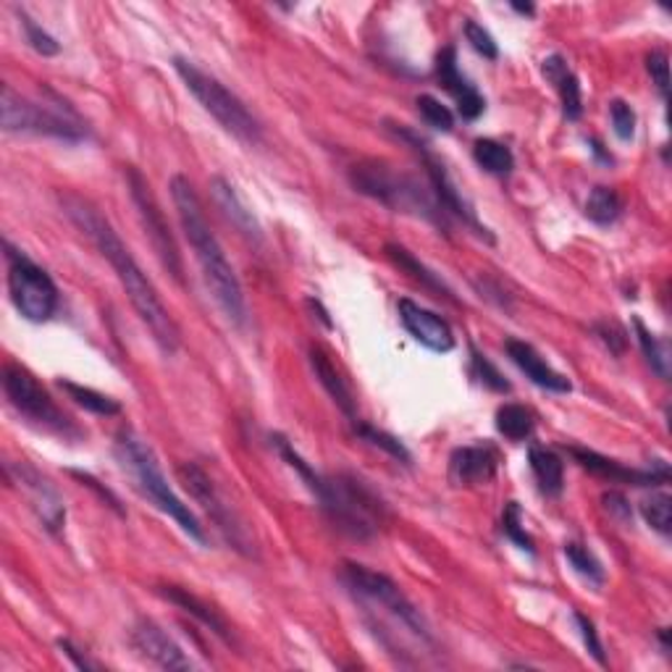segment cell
<instances>
[{
    "mask_svg": "<svg viewBox=\"0 0 672 672\" xmlns=\"http://www.w3.org/2000/svg\"><path fill=\"white\" fill-rule=\"evenodd\" d=\"M61 205L63 213L69 216V221L95 244V250H98L108 263H111L121 287H124L129 302H132L134 313L140 315L142 323H145V328L151 332L158 350L164 355L177 352L179 347H182V332H179L177 321L171 319L164 300H160L158 289L153 287L151 279H147V274L140 268V263L134 261L132 250H129L127 244L121 242V237L116 235L111 221H108L89 200H84L80 195H61Z\"/></svg>",
    "mask_w": 672,
    "mask_h": 672,
    "instance_id": "obj_1",
    "label": "cell"
},
{
    "mask_svg": "<svg viewBox=\"0 0 672 672\" xmlns=\"http://www.w3.org/2000/svg\"><path fill=\"white\" fill-rule=\"evenodd\" d=\"M171 200L177 205L179 224L190 242L192 252H195V261L203 271V279L208 284L213 300L221 308V313L229 319L235 326H244L248 323V300H244V289L239 284V276L231 261L226 257V252L218 242V237L213 235L208 218H205L203 203H200L195 187L187 177H173L171 184Z\"/></svg>",
    "mask_w": 672,
    "mask_h": 672,
    "instance_id": "obj_2",
    "label": "cell"
},
{
    "mask_svg": "<svg viewBox=\"0 0 672 672\" xmlns=\"http://www.w3.org/2000/svg\"><path fill=\"white\" fill-rule=\"evenodd\" d=\"M350 182L360 195L376 200L386 208L397 213H410V216L423 218L434 224L444 235H449V218L436 203L434 192L429 184H420V179L410 173L397 171L384 160H360L352 166Z\"/></svg>",
    "mask_w": 672,
    "mask_h": 672,
    "instance_id": "obj_3",
    "label": "cell"
},
{
    "mask_svg": "<svg viewBox=\"0 0 672 672\" xmlns=\"http://www.w3.org/2000/svg\"><path fill=\"white\" fill-rule=\"evenodd\" d=\"M116 457H119L121 468L132 476L134 487L140 489V494L145 496L147 502L155 504L164 515H168V518L177 523L190 539H195L197 544H205V541H208L203 523L195 518L190 504H184L177 496V491L168 487L164 470H160L158 457H155L151 444L142 442L134 431L124 429L119 436H116Z\"/></svg>",
    "mask_w": 672,
    "mask_h": 672,
    "instance_id": "obj_4",
    "label": "cell"
},
{
    "mask_svg": "<svg viewBox=\"0 0 672 672\" xmlns=\"http://www.w3.org/2000/svg\"><path fill=\"white\" fill-rule=\"evenodd\" d=\"M310 494L319 500L328 523L350 539L368 541L381 531L386 518L384 502L365 481L355 476H319Z\"/></svg>",
    "mask_w": 672,
    "mask_h": 672,
    "instance_id": "obj_5",
    "label": "cell"
},
{
    "mask_svg": "<svg viewBox=\"0 0 672 672\" xmlns=\"http://www.w3.org/2000/svg\"><path fill=\"white\" fill-rule=\"evenodd\" d=\"M0 124L9 134H40L69 145L89 137L87 121L61 95L53 93V103H35L22 98L9 84H3L0 93Z\"/></svg>",
    "mask_w": 672,
    "mask_h": 672,
    "instance_id": "obj_6",
    "label": "cell"
},
{
    "mask_svg": "<svg viewBox=\"0 0 672 672\" xmlns=\"http://www.w3.org/2000/svg\"><path fill=\"white\" fill-rule=\"evenodd\" d=\"M341 584L350 588V593L360 604L389 617L394 625L410 633L412 638L423 644L434 641L425 617L420 615L418 607L405 597L403 588L394 584L389 575L371 571V567L360 565V562H345L341 565Z\"/></svg>",
    "mask_w": 672,
    "mask_h": 672,
    "instance_id": "obj_7",
    "label": "cell"
},
{
    "mask_svg": "<svg viewBox=\"0 0 672 672\" xmlns=\"http://www.w3.org/2000/svg\"><path fill=\"white\" fill-rule=\"evenodd\" d=\"M173 69H177L184 87L195 95L200 106H203L226 132L235 134L237 140L248 142V145H257V142L263 140L261 121L252 116L250 108L244 106L224 82H218L216 76H211L208 71H203L197 63L187 61L182 56L173 58Z\"/></svg>",
    "mask_w": 672,
    "mask_h": 672,
    "instance_id": "obj_8",
    "label": "cell"
},
{
    "mask_svg": "<svg viewBox=\"0 0 672 672\" xmlns=\"http://www.w3.org/2000/svg\"><path fill=\"white\" fill-rule=\"evenodd\" d=\"M3 250L5 266H9V295L19 315L32 323L53 319L58 310V287L53 276L43 266H37L22 250H16L9 239L3 242Z\"/></svg>",
    "mask_w": 672,
    "mask_h": 672,
    "instance_id": "obj_9",
    "label": "cell"
},
{
    "mask_svg": "<svg viewBox=\"0 0 672 672\" xmlns=\"http://www.w3.org/2000/svg\"><path fill=\"white\" fill-rule=\"evenodd\" d=\"M0 381H3V394L9 405L19 416L35 423L37 429H45L63 439L80 436V429L71 423V418L53 403V397L43 389L40 381L32 376L27 368L16 363L3 365V379Z\"/></svg>",
    "mask_w": 672,
    "mask_h": 672,
    "instance_id": "obj_10",
    "label": "cell"
},
{
    "mask_svg": "<svg viewBox=\"0 0 672 672\" xmlns=\"http://www.w3.org/2000/svg\"><path fill=\"white\" fill-rule=\"evenodd\" d=\"M392 132L397 134L399 140H405L407 145H410L412 151L418 153L420 164H423V168H425V177H429L431 192H434L436 203L442 205V211L447 213L449 221H452V218H457V221H463V226L473 229V235L483 237L489 244H494V237H491V231L481 221H478L473 205L465 200L463 192L457 190V184L452 182L447 166H444L442 160L436 158V153L431 151L429 142H425L423 137H420V134H416L410 127H405V124H392Z\"/></svg>",
    "mask_w": 672,
    "mask_h": 672,
    "instance_id": "obj_11",
    "label": "cell"
},
{
    "mask_svg": "<svg viewBox=\"0 0 672 672\" xmlns=\"http://www.w3.org/2000/svg\"><path fill=\"white\" fill-rule=\"evenodd\" d=\"M127 184H129V197H132L134 208H137L142 229H145V237L151 239L160 266H164L179 284H184L182 252H179L177 239H173L171 229H168L164 211H160L158 200H155L151 184H147V179L142 177L140 168L134 166L127 168Z\"/></svg>",
    "mask_w": 672,
    "mask_h": 672,
    "instance_id": "obj_12",
    "label": "cell"
},
{
    "mask_svg": "<svg viewBox=\"0 0 672 672\" xmlns=\"http://www.w3.org/2000/svg\"><path fill=\"white\" fill-rule=\"evenodd\" d=\"M177 473H179V481L184 483V489L190 491L192 500H195L200 507L208 513V518L216 523L218 531L229 539V544L235 547L237 552H242L244 557H252V554H255V544H252L248 526H244V520L235 513V507L226 504L224 494L216 489L213 478L205 473L197 463L179 465Z\"/></svg>",
    "mask_w": 672,
    "mask_h": 672,
    "instance_id": "obj_13",
    "label": "cell"
},
{
    "mask_svg": "<svg viewBox=\"0 0 672 672\" xmlns=\"http://www.w3.org/2000/svg\"><path fill=\"white\" fill-rule=\"evenodd\" d=\"M5 476L11 478V483L27 496L32 513L37 515V520L43 523L45 531L58 533L67 523V504H63L61 494L50 487L48 478H43L35 468H29L27 463H14L5 465Z\"/></svg>",
    "mask_w": 672,
    "mask_h": 672,
    "instance_id": "obj_14",
    "label": "cell"
},
{
    "mask_svg": "<svg viewBox=\"0 0 672 672\" xmlns=\"http://www.w3.org/2000/svg\"><path fill=\"white\" fill-rule=\"evenodd\" d=\"M573 455V460L580 465V468L588 470L591 476L604 478L610 483H623V487H662V483L670 481V465L664 460H657L651 468H631V465H623L612 457L599 455V452L586 449V447H571L567 449Z\"/></svg>",
    "mask_w": 672,
    "mask_h": 672,
    "instance_id": "obj_15",
    "label": "cell"
},
{
    "mask_svg": "<svg viewBox=\"0 0 672 672\" xmlns=\"http://www.w3.org/2000/svg\"><path fill=\"white\" fill-rule=\"evenodd\" d=\"M129 644L134 655L160 670H192V659L184 655L182 646L173 641L168 633L153 620H137L129 631Z\"/></svg>",
    "mask_w": 672,
    "mask_h": 672,
    "instance_id": "obj_16",
    "label": "cell"
},
{
    "mask_svg": "<svg viewBox=\"0 0 672 672\" xmlns=\"http://www.w3.org/2000/svg\"><path fill=\"white\" fill-rule=\"evenodd\" d=\"M397 310L407 334H410L418 345H423L425 350L442 355L455 350V332H452L449 323L439 313H434V310L418 305V302L407 300V297L397 302Z\"/></svg>",
    "mask_w": 672,
    "mask_h": 672,
    "instance_id": "obj_17",
    "label": "cell"
},
{
    "mask_svg": "<svg viewBox=\"0 0 672 672\" xmlns=\"http://www.w3.org/2000/svg\"><path fill=\"white\" fill-rule=\"evenodd\" d=\"M436 80L444 89H447L452 98H455L457 113H460L465 121L481 119V113L487 111V100H483V95L478 93L476 84L463 74L460 67H457V48H455V45H447V48L439 50Z\"/></svg>",
    "mask_w": 672,
    "mask_h": 672,
    "instance_id": "obj_18",
    "label": "cell"
},
{
    "mask_svg": "<svg viewBox=\"0 0 672 672\" xmlns=\"http://www.w3.org/2000/svg\"><path fill=\"white\" fill-rule=\"evenodd\" d=\"M500 468V452L491 444L457 447L449 455V481L455 487H487Z\"/></svg>",
    "mask_w": 672,
    "mask_h": 672,
    "instance_id": "obj_19",
    "label": "cell"
},
{
    "mask_svg": "<svg viewBox=\"0 0 672 672\" xmlns=\"http://www.w3.org/2000/svg\"><path fill=\"white\" fill-rule=\"evenodd\" d=\"M504 352H507V358L513 360V363L520 368V373H526V379L539 386V389H547L554 394H567L573 389L567 376H562L560 371H554V368L547 363L544 355L536 350L533 345H528V341L507 339L504 341Z\"/></svg>",
    "mask_w": 672,
    "mask_h": 672,
    "instance_id": "obj_20",
    "label": "cell"
},
{
    "mask_svg": "<svg viewBox=\"0 0 672 672\" xmlns=\"http://www.w3.org/2000/svg\"><path fill=\"white\" fill-rule=\"evenodd\" d=\"M211 195L216 200V205L221 208V213L229 218L231 226L239 231L242 237H248L250 242L263 244V226L257 224L255 213L250 211V205L244 203V197L239 195L237 187L231 182H226L224 177H213L211 179Z\"/></svg>",
    "mask_w": 672,
    "mask_h": 672,
    "instance_id": "obj_21",
    "label": "cell"
},
{
    "mask_svg": "<svg viewBox=\"0 0 672 672\" xmlns=\"http://www.w3.org/2000/svg\"><path fill=\"white\" fill-rule=\"evenodd\" d=\"M308 358H310V368H313L315 379H319V384L326 389L328 397L334 399V405L339 407V410L355 423V420H358V399H355L350 384H347V379L341 376L339 368L334 365L332 355L323 350V347L313 345L310 347Z\"/></svg>",
    "mask_w": 672,
    "mask_h": 672,
    "instance_id": "obj_22",
    "label": "cell"
},
{
    "mask_svg": "<svg viewBox=\"0 0 672 672\" xmlns=\"http://www.w3.org/2000/svg\"><path fill=\"white\" fill-rule=\"evenodd\" d=\"M541 74L547 76V82L554 84L557 89L562 113L567 121H578L584 116V95H580V82L575 76V71L567 67V61L560 53L547 56L541 61Z\"/></svg>",
    "mask_w": 672,
    "mask_h": 672,
    "instance_id": "obj_23",
    "label": "cell"
},
{
    "mask_svg": "<svg viewBox=\"0 0 672 672\" xmlns=\"http://www.w3.org/2000/svg\"><path fill=\"white\" fill-rule=\"evenodd\" d=\"M158 593L164 599H168L171 604H177L179 610H184L187 615L200 620V623H203L205 628H211V633H216L221 641H226V644L235 641V638H231L229 625H226V620L218 615V612L213 610L208 602H203V599L195 597V593H190L187 588H179V586H160Z\"/></svg>",
    "mask_w": 672,
    "mask_h": 672,
    "instance_id": "obj_24",
    "label": "cell"
},
{
    "mask_svg": "<svg viewBox=\"0 0 672 672\" xmlns=\"http://www.w3.org/2000/svg\"><path fill=\"white\" fill-rule=\"evenodd\" d=\"M384 250H386V255H389V261L394 263V266H397L399 271H405L410 279H416L420 287L425 289V292H431L434 297H444V300H449V302H457L455 292H452L447 284L442 281V276L434 274V271L425 266V263H420L410 250L403 248V244H394V242L386 244Z\"/></svg>",
    "mask_w": 672,
    "mask_h": 672,
    "instance_id": "obj_25",
    "label": "cell"
},
{
    "mask_svg": "<svg viewBox=\"0 0 672 672\" xmlns=\"http://www.w3.org/2000/svg\"><path fill=\"white\" fill-rule=\"evenodd\" d=\"M528 465H531V473L539 483V491L544 496H560L565 491V463L554 449L533 444L528 449Z\"/></svg>",
    "mask_w": 672,
    "mask_h": 672,
    "instance_id": "obj_26",
    "label": "cell"
},
{
    "mask_svg": "<svg viewBox=\"0 0 672 672\" xmlns=\"http://www.w3.org/2000/svg\"><path fill=\"white\" fill-rule=\"evenodd\" d=\"M536 418L528 407L518 403H507L496 410V431L509 442H526L533 436Z\"/></svg>",
    "mask_w": 672,
    "mask_h": 672,
    "instance_id": "obj_27",
    "label": "cell"
},
{
    "mask_svg": "<svg viewBox=\"0 0 672 672\" xmlns=\"http://www.w3.org/2000/svg\"><path fill=\"white\" fill-rule=\"evenodd\" d=\"M473 158L483 171L491 173V177H509L515 168L513 151H509L504 142H496L489 137L473 142Z\"/></svg>",
    "mask_w": 672,
    "mask_h": 672,
    "instance_id": "obj_28",
    "label": "cell"
},
{
    "mask_svg": "<svg viewBox=\"0 0 672 672\" xmlns=\"http://www.w3.org/2000/svg\"><path fill=\"white\" fill-rule=\"evenodd\" d=\"M58 389L67 392L71 403L84 407V410L93 412V416L111 418V416H119V412H121V405L116 403L113 397H108V394H103V392L89 389V386H82V384H74V381L61 379V381H58Z\"/></svg>",
    "mask_w": 672,
    "mask_h": 672,
    "instance_id": "obj_29",
    "label": "cell"
},
{
    "mask_svg": "<svg viewBox=\"0 0 672 672\" xmlns=\"http://www.w3.org/2000/svg\"><path fill=\"white\" fill-rule=\"evenodd\" d=\"M586 216L599 226L615 224L623 216V197L617 195L615 187H593L586 200Z\"/></svg>",
    "mask_w": 672,
    "mask_h": 672,
    "instance_id": "obj_30",
    "label": "cell"
},
{
    "mask_svg": "<svg viewBox=\"0 0 672 672\" xmlns=\"http://www.w3.org/2000/svg\"><path fill=\"white\" fill-rule=\"evenodd\" d=\"M633 328H636V339H638V347H641L646 363L651 365V371H655L659 379L668 381L670 379V350H668V341L659 339L657 334H651L649 328L644 326L641 319H633Z\"/></svg>",
    "mask_w": 672,
    "mask_h": 672,
    "instance_id": "obj_31",
    "label": "cell"
},
{
    "mask_svg": "<svg viewBox=\"0 0 672 672\" xmlns=\"http://www.w3.org/2000/svg\"><path fill=\"white\" fill-rule=\"evenodd\" d=\"M565 557L571 562V567L580 578H586L588 584L602 588L604 586V565L599 562L597 554L591 552L586 544L580 541H567L565 544Z\"/></svg>",
    "mask_w": 672,
    "mask_h": 672,
    "instance_id": "obj_32",
    "label": "cell"
},
{
    "mask_svg": "<svg viewBox=\"0 0 672 672\" xmlns=\"http://www.w3.org/2000/svg\"><path fill=\"white\" fill-rule=\"evenodd\" d=\"M355 436H360L363 442L371 444V447H379L381 452H386V455L394 457V460L399 463H412V455L407 452V447L403 442H399L397 436L386 434V431L376 429V425L371 423H360V420H355Z\"/></svg>",
    "mask_w": 672,
    "mask_h": 672,
    "instance_id": "obj_33",
    "label": "cell"
},
{
    "mask_svg": "<svg viewBox=\"0 0 672 672\" xmlns=\"http://www.w3.org/2000/svg\"><path fill=\"white\" fill-rule=\"evenodd\" d=\"M641 515L657 533L670 536V531H672V500H670V494H664V491H655L651 496H646V500L641 502Z\"/></svg>",
    "mask_w": 672,
    "mask_h": 672,
    "instance_id": "obj_34",
    "label": "cell"
},
{
    "mask_svg": "<svg viewBox=\"0 0 672 672\" xmlns=\"http://www.w3.org/2000/svg\"><path fill=\"white\" fill-rule=\"evenodd\" d=\"M502 533L507 536L509 541H513L515 547L523 549V552L536 554V544L533 539L528 536L526 526H523V509L518 502H507L502 509Z\"/></svg>",
    "mask_w": 672,
    "mask_h": 672,
    "instance_id": "obj_35",
    "label": "cell"
},
{
    "mask_svg": "<svg viewBox=\"0 0 672 672\" xmlns=\"http://www.w3.org/2000/svg\"><path fill=\"white\" fill-rule=\"evenodd\" d=\"M470 371H473V376L491 392L507 394L509 389H513V386H509V381L500 373V368L491 363L487 355L478 352L473 345H470Z\"/></svg>",
    "mask_w": 672,
    "mask_h": 672,
    "instance_id": "obj_36",
    "label": "cell"
},
{
    "mask_svg": "<svg viewBox=\"0 0 672 672\" xmlns=\"http://www.w3.org/2000/svg\"><path fill=\"white\" fill-rule=\"evenodd\" d=\"M416 106L420 119L431 129H436V132H452V129H455V113H452L442 100L434 98V95H418Z\"/></svg>",
    "mask_w": 672,
    "mask_h": 672,
    "instance_id": "obj_37",
    "label": "cell"
},
{
    "mask_svg": "<svg viewBox=\"0 0 672 672\" xmlns=\"http://www.w3.org/2000/svg\"><path fill=\"white\" fill-rule=\"evenodd\" d=\"M19 22H22L24 40H27V45L32 50H35V53H40L45 58L61 53V45H58L56 37L48 35V32H45L40 24H37L35 19L27 14V11H19Z\"/></svg>",
    "mask_w": 672,
    "mask_h": 672,
    "instance_id": "obj_38",
    "label": "cell"
},
{
    "mask_svg": "<svg viewBox=\"0 0 672 672\" xmlns=\"http://www.w3.org/2000/svg\"><path fill=\"white\" fill-rule=\"evenodd\" d=\"M465 37H468L470 48H473L478 56L489 58V61H496V58H500V45H496L494 37H491V32L483 29L481 24L473 22V19L465 22Z\"/></svg>",
    "mask_w": 672,
    "mask_h": 672,
    "instance_id": "obj_39",
    "label": "cell"
},
{
    "mask_svg": "<svg viewBox=\"0 0 672 672\" xmlns=\"http://www.w3.org/2000/svg\"><path fill=\"white\" fill-rule=\"evenodd\" d=\"M646 71H649L651 82H655L659 98L668 100L670 95V58L664 50H651L649 56H646Z\"/></svg>",
    "mask_w": 672,
    "mask_h": 672,
    "instance_id": "obj_40",
    "label": "cell"
},
{
    "mask_svg": "<svg viewBox=\"0 0 672 672\" xmlns=\"http://www.w3.org/2000/svg\"><path fill=\"white\" fill-rule=\"evenodd\" d=\"M610 119H612V129H615L617 140L631 142L636 137V111L628 106L625 100H612L610 103Z\"/></svg>",
    "mask_w": 672,
    "mask_h": 672,
    "instance_id": "obj_41",
    "label": "cell"
},
{
    "mask_svg": "<svg viewBox=\"0 0 672 672\" xmlns=\"http://www.w3.org/2000/svg\"><path fill=\"white\" fill-rule=\"evenodd\" d=\"M573 620H575V625H578V633H580V638H584V646L588 649V655L597 659L602 668H607L604 646H602V641H599V633H597V625H593V620L584 615V612H575Z\"/></svg>",
    "mask_w": 672,
    "mask_h": 672,
    "instance_id": "obj_42",
    "label": "cell"
},
{
    "mask_svg": "<svg viewBox=\"0 0 672 672\" xmlns=\"http://www.w3.org/2000/svg\"><path fill=\"white\" fill-rule=\"evenodd\" d=\"M593 332H597L599 339L604 341L607 347H610L612 355H623L625 347H628V336H625L623 326H617L615 321H602V323H593Z\"/></svg>",
    "mask_w": 672,
    "mask_h": 672,
    "instance_id": "obj_43",
    "label": "cell"
},
{
    "mask_svg": "<svg viewBox=\"0 0 672 672\" xmlns=\"http://www.w3.org/2000/svg\"><path fill=\"white\" fill-rule=\"evenodd\" d=\"M69 476H74L76 481L82 483V487H87V489L98 491V494H100V500H103V502H108V507H113L116 513H121V515H124V509H121V504H119V500H116V494H113V491H108L106 487H100V481H95L93 476H89V473H82V470H69Z\"/></svg>",
    "mask_w": 672,
    "mask_h": 672,
    "instance_id": "obj_44",
    "label": "cell"
},
{
    "mask_svg": "<svg viewBox=\"0 0 672 672\" xmlns=\"http://www.w3.org/2000/svg\"><path fill=\"white\" fill-rule=\"evenodd\" d=\"M604 507L610 509V513H615L620 520H631V504L625 502L623 494H617V491H610V494H604Z\"/></svg>",
    "mask_w": 672,
    "mask_h": 672,
    "instance_id": "obj_45",
    "label": "cell"
},
{
    "mask_svg": "<svg viewBox=\"0 0 672 672\" xmlns=\"http://www.w3.org/2000/svg\"><path fill=\"white\" fill-rule=\"evenodd\" d=\"M58 649H61L63 655H67V657L71 659V662H74L80 670H84V672L95 670V664H93V662H87V657H82V655H80V649H76V646L71 644V641H67V638H61V641H58Z\"/></svg>",
    "mask_w": 672,
    "mask_h": 672,
    "instance_id": "obj_46",
    "label": "cell"
},
{
    "mask_svg": "<svg viewBox=\"0 0 672 672\" xmlns=\"http://www.w3.org/2000/svg\"><path fill=\"white\" fill-rule=\"evenodd\" d=\"M513 9L518 11V14H526V16H533V11H536L531 3H526V5H523V3H513Z\"/></svg>",
    "mask_w": 672,
    "mask_h": 672,
    "instance_id": "obj_47",
    "label": "cell"
}]
</instances>
